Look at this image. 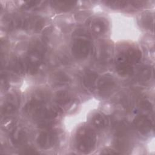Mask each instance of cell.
Returning a JSON list of instances; mask_svg holds the SVG:
<instances>
[{
	"label": "cell",
	"mask_w": 155,
	"mask_h": 155,
	"mask_svg": "<svg viewBox=\"0 0 155 155\" xmlns=\"http://www.w3.org/2000/svg\"><path fill=\"white\" fill-rule=\"evenodd\" d=\"M98 78L97 73L90 69H86L82 73L81 82L84 88L91 90L97 82Z\"/></svg>",
	"instance_id": "obj_15"
},
{
	"label": "cell",
	"mask_w": 155,
	"mask_h": 155,
	"mask_svg": "<svg viewBox=\"0 0 155 155\" xmlns=\"http://www.w3.org/2000/svg\"><path fill=\"white\" fill-rule=\"evenodd\" d=\"M22 152L21 153L22 154H38V152L32 147H26L24 148L22 150Z\"/></svg>",
	"instance_id": "obj_26"
},
{
	"label": "cell",
	"mask_w": 155,
	"mask_h": 155,
	"mask_svg": "<svg viewBox=\"0 0 155 155\" xmlns=\"http://www.w3.org/2000/svg\"><path fill=\"white\" fill-rule=\"evenodd\" d=\"M10 139L12 143L15 147L24 145L27 140V131L22 128L15 127L11 130Z\"/></svg>",
	"instance_id": "obj_14"
},
{
	"label": "cell",
	"mask_w": 155,
	"mask_h": 155,
	"mask_svg": "<svg viewBox=\"0 0 155 155\" xmlns=\"http://www.w3.org/2000/svg\"><path fill=\"white\" fill-rule=\"evenodd\" d=\"M41 3H42V1H27V2H25L24 4H22V5L21 6V8L25 10H28L30 9L35 8L37 7L41 6Z\"/></svg>",
	"instance_id": "obj_24"
},
{
	"label": "cell",
	"mask_w": 155,
	"mask_h": 155,
	"mask_svg": "<svg viewBox=\"0 0 155 155\" xmlns=\"http://www.w3.org/2000/svg\"><path fill=\"white\" fill-rule=\"evenodd\" d=\"M71 79L69 76L64 72L59 71L56 73L52 78V84L56 87H61L69 84Z\"/></svg>",
	"instance_id": "obj_19"
},
{
	"label": "cell",
	"mask_w": 155,
	"mask_h": 155,
	"mask_svg": "<svg viewBox=\"0 0 155 155\" xmlns=\"http://www.w3.org/2000/svg\"><path fill=\"white\" fill-rule=\"evenodd\" d=\"M133 124L142 134H148L153 128V123L151 119L145 114L137 116L133 120Z\"/></svg>",
	"instance_id": "obj_11"
},
{
	"label": "cell",
	"mask_w": 155,
	"mask_h": 155,
	"mask_svg": "<svg viewBox=\"0 0 155 155\" xmlns=\"http://www.w3.org/2000/svg\"><path fill=\"white\" fill-rule=\"evenodd\" d=\"M141 58V51L137 48L131 47L120 53L116 57V60L122 61L129 65L134 66L140 61Z\"/></svg>",
	"instance_id": "obj_9"
},
{
	"label": "cell",
	"mask_w": 155,
	"mask_h": 155,
	"mask_svg": "<svg viewBox=\"0 0 155 155\" xmlns=\"http://www.w3.org/2000/svg\"><path fill=\"white\" fill-rule=\"evenodd\" d=\"M8 85V82L7 79L6 78V76L3 75L2 74H1V86L2 88H5V90L7 88Z\"/></svg>",
	"instance_id": "obj_27"
},
{
	"label": "cell",
	"mask_w": 155,
	"mask_h": 155,
	"mask_svg": "<svg viewBox=\"0 0 155 155\" xmlns=\"http://www.w3.org/2000/svg\"><path fill=\"white\" fill-rule=\"evenodd\" d=\"M152 75V70L148 65L141 67L137 71V78L140 82H147L150 79Z\"/></svg>",
	"instance_id": "obj_22"
},
{
	"label": "cell",
	"mask_w": 155,
	"mask_h": 155,
	"mask_svg": "<svg viewBox=\"0 0 155 155\" xmlns=\"http://www.w3.org/2000/svg\"><path fill=\"white\" fill-rule=\"evenodd\" d=\"M57 139L58 135L56 131L46 129L38 135L36 142L41 149L47 150L54 145Z\"/></svg>",
	"instance_id": "obj_8"
},
{
	"label": "cell",
	"mask_w": 155,
	"mask_h": 155,
	"mask_svg": "<svg viewBox=\"0 0 155 155\" xmlns=\"http://www.w3.org/2000/svg\"><path fill=\"white\" fill-rule=\"evenodd\" d=\"M142 23L145 28L148 29L153 28V18L151 17L150 14H146L142 18Z\"/></svg>",
	"instance_id": "obj_25"
},
{
	"label": "cell",
	"mask_w": 155,
	"mask_h": 155,
	"mask_svg": "<svg viewBox=\"0 0 155 155\" xmlns=\"http://www.w3.org/2000/svg\"><path fill=\"white\" fill-rule=\"evenodd\" d=\"M102 154H117V153H120L119 152L115 151L113 149L111 148H107L105 150H104L102 153Z\"/></svg>",
	"instance_id": "obj_28"
},
{
	"label": "cell",
	"mask_w": 155,
	"mask_h": 155,
	"mask_svg": "<svg viewBox=\"0 0 155 155\" xmlns=\"http://www.w3.org/2000/svg\"><path fill=\"white\" fill-rule=\"evenodd\" d=\"M44 53V48L40 44H35L29 49L24 60L27 71L30 74L38 71L43 61Z\"/></svg>",
	"instance_id": "obj_5"
},
{
	"label": "cell",
	"mask_w": 155,
	"mask_h": 155,
	"mask_svg": "<svg viewBox=\"0 0 155 155\" xmlns=\"http://www.w3.org/2000/svg\"><path fill=\"white\" fill-rule=\"evenodd\" d=\"M61 111L56 107L41 106L30 116L40 128L48 129L54 124L55 119Z\"/></svg>",
	"instance_id": "obj_2"
},
{
	"label": "cell",
	"mask_w": 155,
	"mask_h": 155,
	"mask_svg": "<svg viewBox=\"0 0 155 155\" xmlns=\"http://www.w3.org/2000/svg\"><path fill=\"white\" fill-rule=\"evenodd\" d=\"M116 87V81L114 78L109 74L104 75L96 84V91L102 97L109 96Z\"/></svg>",
	"instance_id": "obj_7"
},
{
	"label": "cell",
	"mask_w": 155,
	"mask_h": 155,
	"mask_svg": "<svg viewBox=\"0 0 155 155\" xmlns=\"http://www.w3.org/2000/svg\"><path fill=\"white\" fill-rule=\"evenodd\" d=\"M96 143V136L93 130L88 127H80L76 133L74 143L81 153H88L93 151Z\"/></svg>",
	"instance_id": "obj_4"
},
{
	"label": "cell",
	"mask_w": 155,
	"mask_h": 155,
	"mask_svg": "<svg viewBox=\"0 0 155 155\" xmlns=\"http://www.w3.org/2000/svg\"><path fill=\"white\" fill-rule=\"evenodd\" d=\"M73 97L71 94L66 90H60L57 92L55 96L56 107L62 111L64 109L67 108L73 103Z\"/></svg>",
	"instance_id": "obj_12"
},
{
	"label": "cell",
	"mask_w": 155,
	"mask_h": 155,
	"mask_svg": "<svg viewBox=\"0 0 155 155\" xmlns=\"http://www.w3.org/2000/svg\"><path fill=\"white\" fill-rule=\"evenodd\" d=\"M129 139L127 128L124 125H119L115 134L114 144L117 151L120 153L126 151L129 147Z\"/></svg>",
	"instance_id": "obj_10"
},
{
	"label": "cell",
	"mask_w": 155,
	"mask_h": 155,
	"mask_svg": "<svg viewBox=\"0 0 155 155\" xmlns=\"http://www.w3.org/2000/svg\"><path fill=\"white\" fill-rule=\"evenodd\" d=\"M49 99V94L44 90L35 92L30 99L26 103L24 108L25 114L30 116L36 109L45 105Z\"/></svg>",
	"instance_id": "obj_6"
},
{
	"label": "cell",
	"mask_w": 155,
	"mask_h": 155,
	"mask_svg": "<svg viewBox=\"0 0 155 155\" xmlns=\"http://www.w3.org/2000/svg\"><path fill=\"white\" fill-rule=\"evenodd\" d=\"M74 1H52L51 5L58 12H65L72 10L76 5Z\"/></svg>",
	"instance_id": "obj_20"
},
{
	"label": "cell",
	"mask_w": 155,
	"mask_h": 155,
	"mask_svg": "<svg viewBox=\"0 0 155 155\" xmlns=\"http://www.w3.org/2000/svg\"><path fill=\"white\" fill-rule=\"evenodd\" d=\"M93 44L90 35L84 30H77L73 34L71 51L77 59H86L91 53Z\"/></svg>",
	"instance_id": "obj_1"
},
{
	"label": "cell",
	"mask_w": 155,
	"mask_h": 155,
	"mask_svg": "<svg viewBox=\"0 0 155 155\" xmlns=\"http://www.w3.org/2000/svg\"><path fill=\"white\" fill-rule=\"evenodd\" d=\"M18 106V102L16 100H10L4 104L1 108V115L5 119L10 118L16 111Z\"/></svg>",
	"instance_id": "obj_16"
},
{
	"label": "cell",
	"mask_w": 155,
	"mask_h": 155,
	"mask_svg": "<svg viewBox=\"0 0 155 155\" xmlns=\"http://www.w3.org/2000/svg\"><path fill=\"white\" fill-rule=\"evenodd\" d=\"M88 26L93 33L97 35H102L107 31L108 23L105 18L97 17L91 19L88 24Z\"/></svg>",
	"instance_id": "obj_13"
},
{
	"label": "cell",
	"mask_w": 155,
	"mask_h": 155,
	"mask_svg": "<svg viewBox=\"0 0 155 155\" xmlns=\"http://www.w3.org/2000/svg\"><path fill=\"white\" fill-rule=\"evenodd\" d=\"M45 24V19L39 16L16 17L11 19L8 25L10 29H21L31 33L40 31Z\"/></svg>",
	"instance_id": "obj_3"
},
{
	"label": "cell",
	"mask_w": 155,
	"mask_h": 155,
	"mask_svg": "<svg viewBox=\"0 0 155 155\" xmlns=\"http://www.w3.org/2000/svg\"><path fill=\"white\" fill-rule=\"evenodd\" d=\"M10 69L18 75H22L27 71L25 62L20 58H14L9 64Z\"/></svg>",
	"instance_id": "obj_17"
},
{
	"label": "cell",
	"mask_w": 155,
	"mask_h": 155,
	"mask_svg": "<svg viewBox=\"0 0 155 155\" xmlns=\"http://www.w3.org/2000/svg\"><path fill=\"white\" fill-rule=\"evenodd\" d=\"M115 67L116 71L121 76H128L133 71V66L122 61H116Z\"/></svg>",
	"instance_id": "obj_21"
},
{
	"label": "cell",
	"mask_w": 155,
	"mask_h": 155,
	"mask_svg": "<svg viewBox=\"0 0 155 155\" xmlns=\"http://www.w3.org/2000/svg\"><path fill=\"white\" fill-rule=\"evenodd\" d=\"M91 123L96 128L103 129L108 126L109 120L105 115L97 113L92 116Z\"/></svg>",
	"instance_id": "obj_18"
},
{
	"label": "cell",
	"mask_w": 155,
	"mask_h": 155,
	"mask_svg": "<svg viewBox=\"0 0 155 155\" xmlns=\"http://www.w3.org/2000/svg\"><path fill=\"white\" fill-rule=\"evenodd\" d=\"M139 107L140 110L145 113H149L153 111V105L151 103L146 99H142L139 102Z\"/></svg>",
	"instance_id": "obj_23"
}]
</instances>
